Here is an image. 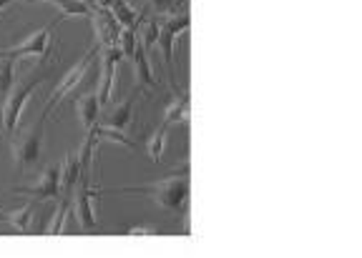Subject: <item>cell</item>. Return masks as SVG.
Listing matches in <instances>:
<instances>
[{"instance_id":"obj_1","label":"cell","mask_w":362,"mask_h":258,"mask_svg":"<svg viewBox=\"0 0 362 258\" xmlns=\"http://www.w3.org/2000/svg\"><path fill=\"white\" fill-rule=\"evenodd\" d=\"M113 193H139V196H148L156 201L164 211L174 216H187L189 214V168L179 171L171 178H161L156 183L148 185H136V188H113Z\"/></svg>"},{"instance_id":"obj_2","label":"cell","mask_w":362,"mask_h":258,"mask_svg":"<svg viewBox=\"0 0 362 258\" xmlns=\"http://www.w3.org/2000/svg\"><path fill=\"white\" fill-rule=\"evenodd\" d=\"M192 28V16L187 11L174 13V16H166L161 20V28H158V48H161V58H164V66L169 70V80H171V88H179L176 85V68H174V43H176V35L187 33Z\"/></svg>"},{"instance_id":"obj_3","label":"cell","mask_w":362,"mask_h":258,"mask_svg":"<svg viewBox=\"0 0 362 258\" xmlns=\"http://www.w3.org/2000/svg\"><path fill=\"white\" fill-rule=\"evenodd\" d=\"M13 158H16L18 173L38 166L43 158V121L38 118L33 128L21 135H13Z\"/></svg>"},{"instance_id":"obj_4","label":"cell","mask_w":362,"mask_h":258,"mask_svg":"<svg viewBox=\"0 0 362 258\" xmlns=\"http://www.w3.org/2000/svg\"><path fill=\"white\" fill-rule=\"evenodd\" d=\"M98 51H101L98 45H96V48H90V51L86 53V56L81 58L78 63H76L74 70H71V73H68L66 78H63L61 83L56 85V90H53L51 98H48V103H45L43 113H40V121L48 118V116H51V113H53V108H56L58 103H61L63 98H66L68 93H71V90L78 88L81 83H86V80H88V75H90V66H93V58L98 56Z\"/></svg>"},{"instance_id":"obj_5","label":"cell","mask_w":362,"mask_h":258,"mask_svg":"<svg viewBox=\"0 0 362 258\" xmlns=\"http://www.w3.org/2000/svg\"><path fill=\"white\" fill-rule=\"evenodd\" d=\"M51 75V68L48 70H38L30 80H25L23 85H18L13 90V96L6 98V108H3V121H6V135L13 138L16 135V128H18V121H21V113H23V106L28 103V98L33 96V90L43 83L45 78Z\"/></svg>"},{"instance_id":"obj_6","label":"cell","mask_w":362,"mask_h":258,"mask_svg":"<svg viewBox=\"0 0 362 258\" xmlns=\"http://www.w3.org/2000/svg\"><path fill=\"white\" fill-rule=\"evenodd\" d=\"M13 193L18 196H28L38 203H51L61 198V163H53L43 173L38 176L33 185H16Z\"/></svg>"},{"instance_id":"obj_7","label":"cell","mask_w":362,"mask_h":258,"mask_svg":"<svg viewBox=\"0 0 362 258\" xmlns=\"http://www.w3.org/2000/svg\"><path fill=\"white\" fill-rule=\"evenodd\" d=\"M61 23V16L56 18V20L48 25V28L38 30V33H33L28 40H23L21 45H16V48H8V51H3V56L0 58H25V56H38V58H51L53 56V45L58 48V43L53 40V30H56V25Z\"/></svg>"},{"instance_id":"obj_8","label":"cell","mask_w":362,"mask_h":258,"mask_svg":"<svg viewBox=\"0 0 362 258\" xmlns=\"http://www.w3.org/2000/svg\"><path fill=\"white\" fill-rule=\"evenodd\" d=\"M90 178H93V173H81L74 206H76V214H78L81 228L83 231H98V221H96V214H93V196L101 193V188H96Z\"/></svg>"},{"instance_id":"obj_9","label":"cell","mask_w":362,"mask_h":258,"mask_svg":"<svg viewBox=\"0 0 362 258\" xmlns=\"http://www.w3.org/2000/svg\"><path fill=\"white\" fill-rule=\"evenodd\" d=\"M101 88H98V106L108 108L113 96V80H116V66L121 61V51L119 45H111V48H101Z\"/></svg>"},{"instance_id":"obj_10","label":"cell","mask_w":362,"mask_h":258,"mask_svg":"<svg viewBox=\"0 0 362 258\" xmlns=\"http://www.w3.org/2000/svg\"><path fill=\"white\" fill-rule=\"evenodd\" d=\"M93 25H96V38L98 48H111V45L119 43L121 25L116 23L111 11H103V8H93V16H90Z\"/></svg>"},{"instance_id":"obj_11","label":"cell","mask_w":362,"mask_h":258,"mask_svg":"<svg viewBox=\"0 0 362 258\" xmlns=\"http://www.w3.org/2000/svg\"><path fill=\"white\" fill-rule=\"evenodd\" d=\"M139 96H141V88H134V93H131L124 103H119V106L113 108V111L106 116L103 123L101 121H98V123L106 125V128H113V130H129L131 125H134V108H136Z\"/></svg>"},{"instance_id":"obj_12","label":"cell","mask_w":362,"mask_h":258,"mask_svg":"<svg viewBox=\"0 0 362 258\" xmlns=\"http://www.w3.org/2000/svg\"><path fill=\"white\" fill-rule=\"evenodd\" d=\"M76 111H78V121H81V128L90 130L93 125L98 123L101 118V106H98V96L96 93H86L76 101Z\"/></svg>"},{"instance_id":"obj_13","label":"cell","mask_w":362,"mask_h":258,"mask_svg":"<svg viewBox=\"0 0 362 258\" xmlns=\"http://www.w3.org/2000/svg\"><path fill=\"white\" fill-rule=\"evenodd\" d=\"M81 178V163L76 153H66L61 163V198H71L76 183Z\"/></svg>"},{"instance_id":"obj_14","label":"cell","mask_w":362,"mask_h":258,"mask_svg":"<svg viewBox=\"0 0 362 258\" xmlns=\"http://www.w3.org/2000/svg\"><path fill=\"white\" fill-rule=\"evenodd\" d=\"M131 63H134V68H136V78H139V83L156 90L158 80L151 70V63H148V51L141 43H136V53H134V58H131Z\"/></svg>"},{"instance_id":"obj_15","label":"cell","mask_w":362,"mask_h":258,"mask_svg":"<svg viewBox=\"0 0 362 258\" xmlns=\"http://www.w3.org/2000/svg\"><path fill=\"white\" fill-rule=\"evenodd\" d=\"M189 113H192V96H189V90H174V101L171 106L166 108L164 113V121L166 123H176V121H184V125L189 123Z\"/></svg>"},{"instance_id":"obj_16","label":"cell","mask_w":362,"mask_h":258,"mask_svg":"<svg viewBox=\"0 0 362 258\" xmlns=\"http://www.w3.org/2000/svg\"><path fill=\"white\" fill-rule=\"evenodd\" d=\"M33 214H35V203H25L23 208H16L11 214L0 216V221H6L13 231L18 233H30V226H33Z\"/></svg>"},{"instance_id":"obj_17","label":"cell","mask_w":362,"mask_h":258,"mask_svg":"<svg viewBox=\"0 0 362 258\" xmlns=\"http://www.w3.org/2000/svg\"><path fill=\"white\" fill-rule=\"evenodd\" d=\"M113 18L119 23L121 28H139V23H141V16L129 6V0H116L111 8Z\"/></svg>"},{"instance_id":"obj_18","label":"cell","mask_w":362,"mask_h":258,"mask_svg":"<svg viewBox=\"0 0 362 258\" xmlns=\"http://www.w3.org/2000/svg\"><path fill=\"white\" fill-rule=\"evenodd\" d=\"M71 198H58V208L56 214L51 216V226H45V233L48 236H61L63 231H66V219L71 216Z\"/></svg>"},{"instance_id":"obj_19","label":"cell","mask_w":362,"mask_h":258,"mask_svg":"<svg viewBox=\"0 0 362 258\" xmlns=\"http://www.w3.org/2000/svg\"><path fill=\"white\" fill-rule=\"evenodd\" d=\"M166 135H169V123L164 121V125H158L151 133V138L146 140V153L153 163H161V156H164L166 148Z\"/></svg>"},{"instance_id":"obj_20","label":"cell","mask_w":362,"mask_h":258,"mask_svg":"<svg viewBox=\"0 0 362 258\" xmlns=\"http://www.w3.org/2000/svg\"><path fill=\"white\" fill-rule=\"evenodd\" d=\"M58 6V16L63 18H74V16H83V18H90L93 16V8H90L88 0H53Z\"/></svg>"},{"instance_id":"obj_21","label":"cell","mask_w":362,"mask_h":258,"mask_svg":"<svg viewBox=\"0 0 362 258\" xmlns=\"http://www.w3.org/2000/svg\"><path fill=\"white\" fill-rule=\"evenodd\" d=\"M0 103H6L13 83H16V58H0Z\"/></svg>"},{"instance_id":"obj_22","label":"cell","mask_w":362,"mask_h":258,"mask_svg":"<svg viewBox=\"0 0 362 258\" xmlns=\"http://www.w3.org/2000/svg\"><path fill=\"white\" fill-rule=\"evenodd\" d=\"M136 43H139V30L136 28H121V35H119V51H121V58L124 61H131L136 53Z\"/></svg>"},{"instance_id":"obj_23","label":"cell","mask_w":362,"mask_h":258,"mask_svg":"<svg viewBox=\"0 0 362 258\" xmlns=\"http://www.w3.org/2000/svg\"><path fill=\"white\" fill-rule=\"evenodd\" d=\"M151 8L158 13V16H174V13L184 11L176 0H151Z\"/></svg>"},{"instance_id":"obj_24","label":"cell","mask_w":362,"mask_h":258,"mask_svg":"<svg viewBox=\"0 0 362 258\" xmlns=\"http://www.w3.org/2000/svg\"><path fill=\"white\" fill-rule=\"evenodd\" d=\"M124 233H129V236H153L158 231L151 228V226H131V228H124Z\"/></svg>"},{"instance_id":"obj_25","label":"cell","mask_w":362,"mask_h":258,"mask_svg":"<svg viewBox=\"0 0 362 258\" xmlns=\"http://www.w3.org/2000/svg\"><path fill=\"white\" fill-rule=\"evenodd\" d=\"M88 3H90V8H103V11H111L116 0H88Z\"/></svg>"},{"instance_id":"obj_26","label":"cell","mask_w":362,"mask_h":258,"mask_svg":"<svg viewBox=\"0 0 362 258\" xmlns=\"http://www.w3.org/2000/svg\"><path fill=\"white\" fill-rule=\"evenodd\" d=\"M13 3H25V0H0V13L6 11L8 6H13Z\"/></svg>"},{"instance_id":"obj_27","label":"cell","mask_w":362,"mask_h":258,"mask_svg":"<svg viewBox=\"0 0 362 258\" xmlns=\"http://www.w3.org/2000/svg\"><path fill=\"white\" fill-rule=\"evenodd\" d=\"M0 133H6V121H3V103H0Z\"/></svg>"}]
</instances>
